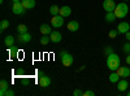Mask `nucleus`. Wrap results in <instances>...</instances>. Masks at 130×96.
<instances>
[{
	"label": "nucleus",
	"instance_id": "obj_1",
	"mask_svg": "<svg viewBox=\"0 0 130 96\" xmlns=\"http://www.w3.org/2000/svg\"><path fill=\"white\" fill-rule=\"evenodd\" d=\"M107 66L111 71H116L118 68L121 66V60H120V56L116 55V53H111L109 56H107Z\"/></svg>",
	"mask_w": 130,
	"mask_h": 96
},
{
	"label": "nucleus",
	"instance_id": "obj_2",
	"mask_svg": "<svg viewBox=\"0 0 130 96\" xmlns=\"http://www.w3.org/2000/svg\"><path fill=\"white\" fill-rule=\"evenodd\" d=\"M115 14H116V17L117 18H125L126 16H127V13H129V7H127V4L125 3V2H121L120 4H117L116 5V8H115Z\"/></svg>",
	"mask_w": 130,
	"mask_h": 96
},
{
	"label": "nucleus",
	"instance_id": "obj_3",
	"mask_svg": "<svg viewBox=\"0 0 130 96\" xmlns=\"http://www.w3.org/2000/svg\"><path fill=\"white\" fill-rule=\"evenodd\" d=\"M60 59H61V64H62L64 66H67V68L72 66V64L74 61L73 56L70 55L69 52H67V51H61L60 52Z\"/></svg>",
	"mask_w": 130,
	"mask_h": 96
},
{
	"label": "nucleus",
	"instance_id": "obj_4",
	"mask_svg": "<svg viewBox=\"0 0 130 96\" xmlns=\"http://www.w3.org/2000/svg\"><path fill=\"white\" fill-rule=\"evenodd\" d=\"M25 7L22 5V3L21 2H16V3H13L12 4V12H13V14H17V16H22V14H25Z\"/></svg>",
	"mask_w": 130,
	"mask_h": 96
},
{
	"label": "nucleus",
	"instance_id": "obj_5",
	"mask_svg": "<svg viewBox=\"0 0 130 96\" xmlns=\"http://www.w3.org/2000/svg\"><path fill=\"white\" fill-rule=\"evenodd\" d=\"M64 25V17L57 14V16H53L52 20H51V26L55 27V29H59Z\"/></svg>",
	"mask_w": 130,
	"mask_h": 96
},
{
	"label": "nucleus",
	"instance_id": "obj_6",
	"mask_svg": "<svg viewBox=\"0 0 130 96\" xmlns=\"http://www.w3.org/2000/svg\"><path fill=\"white\" fill-rule=\"evenodd\" d=\"M116 2L115 0H104L103 2V9L105 12H113L115 8H116Z\"/></svg>",
	"mask_w": 130,
	"mask_h": 96
},
{
	"label": "nucleus",
	"instance_id": "obj_7",
	"mask_svg": "<svg viewBox=\"0 0 130 96\" xmlns=\"http://www.w3.org/2000/svg\"><path fill=\"white\" fill-rule=\"evenodd\" d=\"M116 71H117V74H118L121 78H127V77H130V68H129V66H120Z\"/></svg>",
	"mask_w": 130,
	"mask_h": 96
},
{
	"label": "nucleus",
	"instance_id": "obj_8",
	"mask_svg": "<svg viewBox=\"0 0 130 96\" xmlns=\"http://www.w3.org/2000/svg\"><path fill=\"white\" fill-rule=\"evenodd\" d=\"M117 30H118V34H126L130 30V25L127 22H125V21H122V22L117 25Z\"/></svg>",
	"mask_w": 130,
	"mask_h": 96
},
{
	"label": "nucleus",
	"instance_id": "obj_9",
	"mask_svg": "<svg viewBox=\"0 0 130 96\" xmlns=\"http://www.w3.org/2000/svg\"><path fill=\"white\" fill-rule=\"evenodd\" d=\"M127 88H129V82L125 78H122V79H120L117 82V90L120 92H125Z\"/></svg>",
	"mask_w": 130,
	"mask_h": 96
},
{
	"label": "nucleus",
	"instance_id": "obj_10",
	"mask_svg": "<svg viewBox=\"0 0 130 96\" xmlns=\"http://www.w3.org/2000/svg\"><path fill=\"white\" fill-rule=\"evenodd\" d=\"M31 34H29V31H27V33H25V34H18V42H20V43L21 44H25V43H29V42L31 40Z\"/></svg>",
	"mask_w": 130,
	"mask_h": 96
},
{
	"label": "nucleus",
	"instance_id": "obj_11",
	"mask_svg": "<svg viewBox=\"0 0 130 96\" xmlns=\"http://www.w3.org/2000/svg\"><path fill=\"white\" fill-rule=\"evenodd\" d=\"M39 31H40L42 35H50V34L52 33L51 25H48V24H42V25L39 26Z\"/></svg>",
	"mask_w": 130,
	"mask_h": 96
},
{
	"label": "nucleus",
	"instance_id": "obj_12",
	"mask_svg": "<svg viewBox=\"0 0 130 96\" xmlns=\"http://www.w3.org/2000/svg\"><path fill=\"white\" fill-rule=\"evenodd\" d=\"M50 38H51V42L52 43H60L62 40V35L59 33V31H52L50 34Z\"/></svg>",
	"mask_w": 130,
	"mask_h": 96
},
{
	"label": "nucleus",
	"instance_id": "obj_13",
	"mask_svg": "<svg viewBox=\"0 0 130 96\" xmlns=\"http://www.w3.org/2000/svg\"><path fill=\"white\" fill-rule=\"evenodd\" d=\"M50 84H51V78L47 77V75H42L39 78V86L40 87H50Z\"/></svg>",
	"mask_w": 130,
	"mask_h": 96
},
{
	"label": "nucleus",
	"instance_id": "obj_14",
	"mask_svg": "<svg viewBox=\"0 0 130 96\" xmlns=\"http://www.w3.org/2000/svg\"><path fill=\"white\" fill-rule=\"evenodd\" d=\"M78 29H79V22H78V21H75V20L69 21V24H68V30L69 31L75 33V31H78Z\"/></svg>",
	"mask_w": 130,
	"mask_h": 96
},
{
	"label": "nucleus",
	"instance_id": "obj_15",
	"mask_svg": "<svg viewBox=\"0 0 130 96\" xmlns=\"http://www.w3.org/2000/svg\"><path fill=\"white\" fill-rule=\"evenodd\" d=\"M60 16H62V17H69L70 14H72V8L70 7H68V5H64V7H61L60 8V13H59Z\"/></svg>",
	"mask_w": 130,
	"mask_h": 96
},
{
	"label": "nucleus",
	"instance_id": "obj_16",
	"mask_svg": "<svg viewBox=\"0 0 130 96\" xmlns=\"http://www.w3.org/2000/svg\"><path fill=\"white\" fill-rule=\"evenodd\" d=\"M8 88H9V83L5 79L0 81V96H4V93H5V91Z\"/></svg>",
	"mask_w": 130,
	"mask_h": 96
},
{
	"label": "nucleus",
	"instance_id": "obj_17",
	"mask_svg": "<svg viewBox=\"0 0 130 96\" xmlns=\"http://www.w3.org/2000/svg\"><path fill=\"white\" fill-rule=\"evenodd\" d=\"M21 3L25 7V9H32L35 7V0H21Z\"/></svg>",
	"mask_w": 130,
	"mask_h": 96
},
{
	"label": "nucleus",
	"instance_id": "obj_18",
	"mask_svg": "<svg viewBox=\"0 0 130 96\" xmlns=\"http://www.w3.org/2000/svg\"><path fill=\"white\" fill-rule=\"evenodd\" d=\"M14 42H16V39H14V36H12V35H8V36L4 38V44H5L8 48L12 47V46H14Z\"/></svg>",
	"mask_w": 130,
	"mask_h": 96
},
{
	"label": "nucleus",
	"instance_id": "obj_19",
	"mask_svg": "<svg viewBox=\"0 0 130 96\" xmlns=\"http://www.w3.org/2000/svg\"><path fill=\"white\" fill-rule=\"evenodd\" d=\"M120 79H121V77L117 74V71H112V73L109 74V82H111V83H117Z\"/></svg>",
	"mask_w": 130,
	"mask_h": 96
},
{
	"label": "nucleus",
	"instance_id": "obj_20",
	"mask_svg": "<svg viewBox=\"0 0 130 96\" xmlns=\"http://www.w3.org/2000/svg\"><path fill=\"white\" fill-rule=\"evenodd\" d=\"M116 14H115V12H107V14H105V21L107 22H115L116 21Z\"/></svg>",
	"mask_w": 130,
	"mask_h": 96
},
{
	"label": "nucleus",
	"instance_id": "obj_21",
	"mask_svg": "<svg viewBox=\"0 0 130 96\" xmlns=\"http://www.w3.org/2000/svg\"><path fill=\"white\" fill-rule=\"evenodd\" d=\"M8 52H9V56L12 57V59H14V57L17 56V53H18V48H17L16 46H12V47H9Z\"/></svg>",
	"mask_w": 130,
	"mask_h": 96
},
{
	"label": "nucleus",
	"instance_id": "obj_22",
	"mask_svg": "<svg viewBox=\"0 0 130 96\" xmlns=\"http://www.w3.org/2000/svg\"><path fill=\"white\" fill-rule=\"evenodd\" d=\"M59 13H60V8H59L57 5L53 4V5L50 7V14H52V16H57Z\"/></svg>",
	"mask_w": 130,
	"mask_h": 96
},
{
	"label": "nucleus",
	"instance_id": "obj_23",
	"mask_svg": "<svg viewBox=\"0 0 130 96\" xmlns=\"http://www.w3.org/2000/svg\"><path fill=\"white\" fill-rule=\"evenodd\" d=\"M17 33H18V34H25V33H27V26H26L25 24H20V25L17 26Z\"/></svg>",
	"mask_w": 130,
	"mask_h": 96
},
{
	"label": "nucleus",
	"instance_id": "obj_24",
	"mask_svg": "<svg viewBox=\"0 0 130 96\" xmlns=\"http://www.w3.org/2000/svg\"><path fill=\"white\" fill-rule=\"evenodd\" d=\"M50 40H51L50 35H43V36L40 38V44H42V46H47V44L50 43Z\"/></svg>",
	"mask_w": 130,
	"mask_h": 96
},
{
	"label": "nucleus",
	"instance_id": "obj_25",
	"mask_svg": "<svg viewBox=\"0 0 130 96\" xmlns=\"http://www.w3.org/2000/svg\"><path fill=\"white\" fill-rule=\"evenodd\" d=\"M8 27H9V21L8 20H3L2 22H0V31H4Z\"/></svg>",
	"mask_w": 130,
	"mask_h": 96
},
{
	"label": "nucleus",
	"instance_id": "obj_26",
	"mask_svg": "<svg viewBox=\"0 0 130 96\" xmlns=\"http://www.w3.org/2000/svg\"><path fill=\"white\" fill-rule=\"evenodd\" d=\"M122 51L126 53V55H129V53H130V43H129V40L126 42V43L122 44Z\"/></svg>",
	"mask_w": 130,
	"mask_h": 96
},
{
	"label": "nucleus",
	"instance_id": "obj_27",
	"mask_svg": "<svg viewBox=\"0 0 130 96\" xmlns=\"http://www.w3.org/2000/svg\"><path fill=\"white\" fill-rule=\"evenodd\" d=\"M117 35H118V30H117V29H113V30H111V31H109V34H108V36H109L111 39H115Z\"/></svg>",
	"mask_w": 130,
	"mask_h": 96
},
{
	"label": "nucleus",
	"instance_id": "obj_28",
	"mask_svg": "<svg viewBox=\"0 0 130 96\" xmlns=\"http://www.w3.org/2000/svg\"><path fill=\"white\" fill-rule=\"evenodd\" d=\"M104 53H105V56H109L111 53H113V48L109 47V46H107V47L104 48Z\"/></svg>",
	"mask_w": 130,
	"mask_h": 96
},
{
	"label": "nucleus",
	"instance_id": "obj_29",
	"mask_svg": "<svg viewBox=\"0 0 130 96\" xmlns=\"http://www.w3.org/2000/svg\"><path fill=\"white\" fill-rule=\"evenodd\" d=\"M14 95H16V92L13 90H10V88H8L5 91V93H4V96H14Z\"/></svg>",
	"mask_w": 130,
	"mask_h": 96
},
{
	"label": "nucleus",
	"instance_id": "obj_30",
	"mask_svg": "<svg viewBox=\"0 0 130 96\" xmlns=\"http://www.w3.org/2000/svg\"><path fill=\"white\" fill-rule=\"evenodd\" d=\"M73 96H83L82 90H74L73 91Z\"/></svg>",
	"mask_w": 130,
	"mask_h": 96
},
{
	"label": "nucleus",
	"instance_id": "obj_31",
	"mask_svg": "<svg viewBox=\"0 0 130 96\" xmlns=\"http://www.w3.org/2000/svg\"><path fill=\"white\" fill-rule=\"evenodd\" d=\"M94 95H95V92H94V91H91V90L83 92V96H94Z\"/></svg>",
	"mask_w": 130,
	"mask_h": 96
},
{
	"label": "nucleus",
	"instance_id": "obj_32",
	"mask_svg": "<svg viewBox=\"0 0 130 96\" xmlns=\"http://www.w3.org/2000/svg\"><path fill=\"white\" fill-rule=\"evenodd\" d=\"M125 38H126V40H129V42H130V30H129L127 33L125 34Z\"/></svg>",
	"mask_w": 130,
	"mask_h": 96
},
{
	"label": "nucleus",
	"instance_id": "obj_33",
	"mask_svg": "<svg viewBox=\"0 0 130 96\" xmlns=\"http://www.w3.org/2000/svg\"><path fill=\"white\" fill-rule=\"evenodd\" d=\"M29 84H30V81H27V79H25V81H24V86H25V87H27V86H29Z\"/></svg>",
	"mask_w": 130,
	"mask_h": 96
},
{
	"label": "nucleus",
	"instance_id": "obj_34",
	"mask_svg": "<svg viewBox=\"0 0 130 96\" xmlns=\"http://www.w3.org/2000/svg\"><path fill=\"white\" fill-rule=\"evenodd\" d=\"M126 64H127V65H130V53L126 56Z\"/></svg>",
	"mask_w": 130,
	"mask_h": 96
},
{
	"label": "nucleus",
	"instance_id": "obj_35",
	"mask_svg": "<svg viewBox=\"0 0 130 96\" xmlns=\"http://www.w3.org/2000/svg\"><path fill=\"white\" fill-rule=\"evenodd\" d=\"M16 2H21V0H12V3H16Z\"/></svg>",
	"mask_w": 130,
	"mask_h": 96
},
{
	"label": "nucleus",
	"instance_id": "obj_36",
	"mask_svg": "<svg viewBox=\"0 0 130 96\" xmlns=\"http://www.w3.org/2000/svg\"><path fill=\"white\" fill-rule=\"evenodd\" d=\"M122 2H130V0H122Z\"/></svg>",
	"mask_w": 130,
	"mask_h": 96
},
{
	"label": "nucleus",
	"instance_id": "obj_37",
	"mask_svg": "<svg viewBox=\"0 0 130 96\" xmlns=\"http://www.w3.org/2000/svg\"><path fill=\"white\" fill-rule=\"evenodd\" d=\"M127 96H130V92H127Z\"/></svg>",
	"mask_w": 130,
	"mask_h": 96
}]
</instances>
